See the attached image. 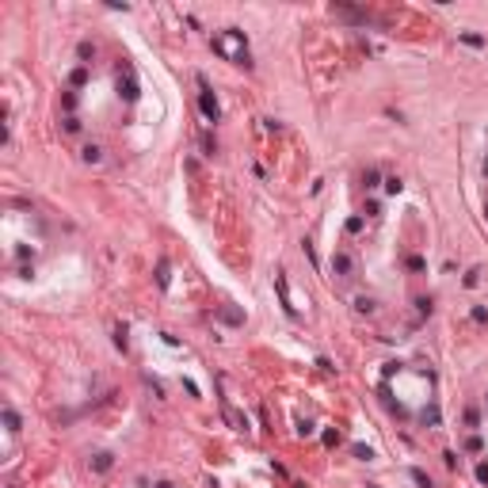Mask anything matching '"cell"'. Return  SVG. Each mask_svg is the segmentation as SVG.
Wrapping results in <instances>:
<instances>
[{
	"instance_id": "obj_1",
	"label": "cell",
	"mask_w": 488,
	"mask_h": 488,
	"mask_svg": "<svg viewBox=\"0 0 488 488\" xmlns=\"http://www.w3.org/2000/svg\"><path fill=\"white\" fill-rule=\"evenodd\" d=\"M214 50L225 54L229 61H248V46H244V38L237 35V31H221V35L214 38Z\"/></svg>"
},
{
	"instance_id": "obj_2",
	"label": "cell",
	"mask_w": 488,
	"mask_h": 488,
	"mask_svg": "<svg viewBox=\"0 0 488 488\" xmlns=\"http://www.w3.org/2000/svg\"><path fill=\"white\" fill-rule=\"evenodd\" d=\"M202 111H206V118H210V122H214V118H218V103L210 99V92H206V84H202Z\"/></svg>"
}]
</instances>
